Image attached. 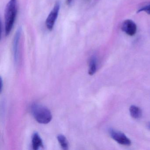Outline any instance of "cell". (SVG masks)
<instances>
[{"mask_svg":"<svg viewBox=\"0 0 150 150\" xmlns=\"http://www.w3.org/2000/svg\"><path fill=\"white\" fill-rule=\"evenodd\" d=\"M32 147L35 150H37L43 146V141L37 132L34 133L32 138Z\"/></svg>","mask_w":150,"mask_h":150,"instance_id":"cell-7","label":"cell"},{"mask_svg":"<svg viewBox=\"0 0 150 150\" xmlns=\"http://www.w3.org/2000/svg\"><path fill=\"white\" fill-rule=\"evenodd\" d=\"M1 82H0V84H1V85H0V92H1H1H2V89H3V81H2V78L1 77Z\"/></svg>","mask_w":150,"mask_h":150,"instance_id":"cell-12","label":"cell"},{"mask_svg":"<svg viewBox=\"0 0 150 150\" xmlns=\"http://www.w3.org/2000/svg\"><path fill=\"white\" fill-rule=\"evenodd\" d=\"M17 1L10 0L5 11V33L8 36L12 31L17 14Z\"/></svg>","mask_w":150,"mask_h":150,"instance_id":"cell-1","label":"cell"},{"mask_svg":"<svg viewBox=\"0 0 150 150\" xmlns=\"http://www.w3.org/2000/svg\"><path fill=\"white\" fill-rule=\"evenodd\" d=\"M148 127H149V128L150 129V123H149V124L148 125Z\"/></svg>","mask_w":150,"mask_h":150,"instance_id":"cell-14","label":"cell"},{"mask_svg":"<svg viewBox=\"0 0 150 150\" xmlns=\"http://www.w3.org/2000/svg\"><path fill=\"white\" fill-rule=\"evenodd\" d=\"M21 28H19L16 32L13 41V52L14 59L16 63L18 61L19 58V49H20V42L21 35Z\"/></svg>","mask_w":150,"mask_h":150,"instance_id":"cell-5","label":"cell"},{"mask_svg":"<svg viewBox=\"0 0 150 150\" xmlns=\"http://www.w3.org/2000/svg\"><path fill=\"white\" fill-rule=\"evenodd\" d=\"M121 29L128 35L132 36L137 32V26L133 21L130 20H125L122 23Z\"/></svg>","mask_w":150,"mask_h":150,"instance_id":"cell-6","label":"cell"},{"mask_svg":"<svg viewBox=\"0 0 150 150\" xmlns=\"http://www.w3.org/2000/svg\"><path fill=\"white\" fill-rule=\"evenodd\" d=\"M131 116L134 119H139L142 116V110L140 108L135 105H132L129 108Z\"/></svg>","mask_w":150,"mask_h":150,"instance_id":"cell-8","label":"cell"},{"mask_svg":"<svg viewBox=\"0 0 150 150\" xmlns=\"http://www.w3.org/2000/svg\"><path fill=\"white\" fill-rule=\"evenodd\" d=\"M141 12H145L148 14L150 15V5L141 8L137 11V13H139Z\"/></svg>","mask_w":150,"mask_h":150,"instance_id":"cell-11","label":"cell"},{"mask_svg":"<svg viewBox=\"0 0 150 150\" xmlns=\"http://www.w3.org/2000/svg\"><path fill=\"white\" fill-rule=\"evenodd\" d=\"M59 9H60V3L59 2H57L53 9L49 14L45 21L46 27L49 30H52L53 28L57 18L58 16Z\"/></svg>","mask_w":150,"mask_h":150,"instance_id":"cell-4","label":"cell"},{"mask_svg":"<svg viewBox=\"0 0 150 150\" xmlns=\"http://www.w3.org/2000/svg\"><path fill=\"white\" fill-rule=\"evenodd\" d=\"M97 60L96 58L93 57L91 58L89 62V68L88 70V74L93 75L96 72L97 70Z\"/></svg>","mask_w":150,"mask_h":150,"instance_id":"cell-9","label":"cell"},{"mask_svg":"<svg viewBox=\"0 0 150 150\" xmlns=\"http://www.w3.org/2000/svg\"><path fill=\"white\" fill-rule=\"evenodd\" d=\"M57 139L63 149L67 150L68 149V142L64 136L61 134L57 136Z\"/></svg>","mask_w":150,"mask_h":150,"instance_id":"cell-10","label":"cell"},{"mask_svg":"<svg viewBox=\"0 0 150 150\" xmlns=\"http://www.w3.org/2000/svg\"><path fill=\"white\" fill-rule=\"evenodd\" d=\"M31 113L35 120L39 123L46 124L52 119V115L50 110L41 104L34 103L31 105Z\"/></svg>","mask_w":150,"mask_h":150,"instance_id":"cell-2","label":"cell"},{"mask_svg":"<svg viewBox=\"0 0 150 150\" xmlns=\"http://www.w3.org/2000/svg\"><path fill=\"white\" fill-rule=\"evenodd\" d=\"M109 133L110 137L118 144L122 145L129 146L131 145V141L126 135L117 130L110 129L109 130Z\"/></svg>","mask_w":150,"mask_h":150,"instance_id":"cell-3","label":"cell"},{"mask_svg":"<svg viewBox=\"0 0 150 150\" xmlns=\"http://www.w3.org/2000/svg\"><path fill=\"white\" fill-rule=\"evenodd\" d=\"M72 1L73 0H66L67 3L68 4H71Z\"/></svg>","mask_w":150,"mask_h":150,"instance_id":"cell-13","label":"cell"}]
</instances>
